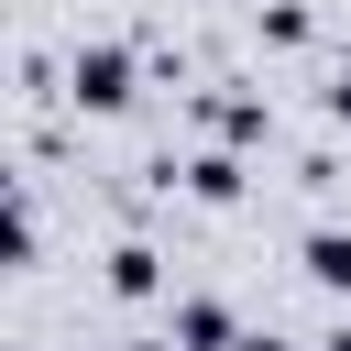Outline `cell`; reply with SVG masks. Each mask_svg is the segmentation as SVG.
<instances>
[{
    "mask_svg": "<svg viewBox=\"0 0 351 351\" xmlns=\"http://www.w3.org/2000/svg\"><path fill=\"white\" fill-rule=\"evenodd\" d=\"M66 99H77V110H132V44H77Z\"/></svg>",
    "mask_w": 351,
    "mask_h": 351,
    "instance_id": "6da1fadb",
    "label": "cell"
},
{
    "mask_svg": "<svg viewBox=\"0 0 351 351\" xmlns=\"http://www.w3.org/2000/svg\"><path fill=\"white\" fill-rule=\"evenodd\" d=\"M176 351H241L252 329L230 318V296H176V329H165Z\"/></svg>",
    "mask_w": 351,
    "mask_h": 351,
    "instance_id": "7a4b0ae2",
    "label": "cell"
},
{
    "mask_svg": "<svg viewBox=\"0 0 351 351\" xmlns=\"http://www.w3.org/2000/svg\"><path fill=\"white\" fill-rule=\"evenodd\" d=\"M99 285H110L121 307H143V296H165V252H154V241H121V252L99 263Z\"/></svg>",
    "mask_w": 351,
    "mask_h": 351,
    "instance_id": "3957f363",
    "label": "cell"
},
{
    "mask_svg": "<svg viewBox=\"0 0 351 351\" xmlns=\"http://www.w3.org/2000/svg\"><path fill=\"white\" fill-rule=\"evenodd\" d=\"M296 263H307L318 296H351V230H340V219H318V230L296 241Z\"/></svg>",
    "mask_w": 351,
    "mask_h": 351,
    "instance_id": "277c9868",
    "label": "cell"
},
{
    "mask_svg": "<svg viewBox=\"0 0 351 351\" xmlns=\"http://www.w3.org/2000/svg\"><path fill=\"white\" fill-rule=\"evenodd\" d=\"M176 186H186L197 208H230V197H241V154H230V143H208V154H186V176H176Z\"/></svg>",
    "mask_w": 351,
    "mask_h": 351,
    "instance_id": "5b68a950",
    "label": "cell"
},
{
    "mask_svg": "<svg viewBox=\"0 0 351 351\" xmlns=\"http://www.w3.org/2000/svg\"><path fill=\"white\" fill-rule=\"evenodd\" d=\"M197 121H208L219 143H263V132H274V110H263L252 88H230V99H197Z\"/></svg>",
    "mask_w": 351,
    "mask_h": 351,
    "instance_id": "8992f818",
    "label": "cell"
},
{
    "mask_svg": "<svg viewBox=\"0 0 351 351\" xmlns=\"http://www.w3.org/2000/svg\"><path fill=\"white\" fill-rule=\"evenodd\" d=\"M307 33H318V11H307V0H263V44H285V55H296Z\"/></svg>",
    "mask_w": 351,
    "mask_h": 351,
    "instance_id": "52a82bcc",
    "label": "cell"
},
{
    "mask_svg": "<svg viewBox=\"0 0 351 351\" xmlns=\"http://www.w3.org/2000/svg\"><path fill=\"white\" fill-rule=\"evenodd\" d=\"M318 110H329V121H340V132H351V55H340V66H329V88H318Z\"/></svg>",
    "mask_w": 351,
    "mask_h": 351,
    "instance_id": "ba28073f",
    "label": "cell"
},
{
    "mask_svg": "<svg viewBox=\"0 0 351 351\" xmlns=\"http://www.w3.org/2000/svg\"><path fill=\"white\" fill-rule=\"evenodd\" d=\"M121 351H176V340H121Z\"/></svg>",
    "mask_w": 351,
    "mask_h": 351,
    "instance_id": "9c48e42d",
    "label": "cell"
}]
</instances>
